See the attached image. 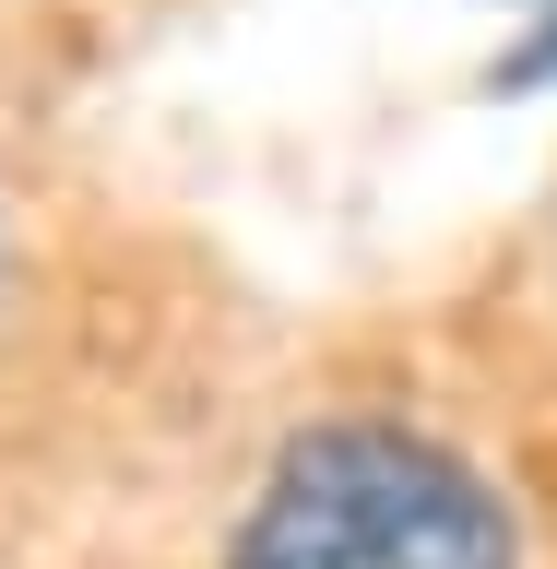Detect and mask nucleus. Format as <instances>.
I'll return each instance as SVG.
<instances>
[{
  "instance_id": "1",
  "label": "nucleus",
  "mask_w": 557,
  "mask_h": 569,
  "mask_svg": "<svg viewBox=\"0 0 557 569\" xmlns=\"http://www.w3.org/2000/svg\"><path fill=\"white\" fill-rule=\"evenodd\" d=\"M226 569H523V522L462 439L332 416L273 451L226 533Z\"/></svg>"
},
{
  "instance_id": "2",
  "label": "nucleus",
  "mask_w": 557,
  "mask_h": 569,
  "mask_svg": "<svg viewBox=\"0 0 557 569\" xmlns=\"http://www.w3.org/2000/svg\"><path fill=\"white\" fill-rule=\"evenodd\" d=\"M546 83H557V0H534L523 36L487 60V96H546Z\"/></svg>"
}]
</instances>
